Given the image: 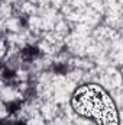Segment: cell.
Returning a JSON list of instances; mask_svg holds the SVG:
<instances>
[{
    "label": "cell",
    "mask_w": 123,
    "mask_h": 125,
    "mask_svg": "<svg viewBox=\"0 0 123 125\" xmlns=\"http://www.w3.org/2000/svg\"><path fill=\"white\" fill-rule=\"evenodd\" d=\"M22 54H23L28 60H32L33 57H36V55L39 54V51H38V48H35V47H26V48H23Z\"/></svg>",
    "instance_id": "obj_1"
},
{
    "label": "cell",
    "mask_w": 123,
    "mask_h": 125,
    "mask_svg": "<svg viewBox=\"0 0 123 125\" xmlns=\"http://www.w3.org/2000/svg\"><path fill=\"white\" fill-rule=\"evenodd\" d=\"M19 109H20V102H18V100H13V102L6 103V111H7L9 114H15V112H18Z\"/></svg>",
    "instance_id": "obj_2"
},
{
    "label": "cell",
    "mask_w": 123,
    "mask_h": 125,
    "mask_svg": "<svg viewBox=\"0 0 123 125\" xmlns=\"http://www.w3.org/2000/svg\"><path fill=\"white\" fill-rule=\"evenodd\" d=\"M3 77L4 79H13L15 77V73L12 70H9V68H4L3 70Z\"/></svg>",
    "instance_id": "obj_3"
},
{
    "label": "cell",
    "mask_w": 123,
    "mask_h": 125,
    "mask_svg": "<svg viewBox=\"0 0 123 125\" xmlns=\"http://www.w3.org/2000/svg\"><path fill=\"white\" fill-rule=\"evenodd\" d=\"M55 71H57V73H60V74H65L67 67H65V65H57V67H55Z\"/></svg>",
    "instance_id": "obj_4"
},
{
    "label": "cell",
    "mask_w": 123,
    "mask_h": 125,
    "mask_svg": "<svg viewBox=\"0 0 123 125\" xmlns=\"http://www.w3.org/2000/svg\"><path fill=\"white\" fill-rule=\"evenodd\" d=\"M16 125H25V122H18Z\"/></svg>",
    "instance_id": "obj_5"
}]
</instances>
